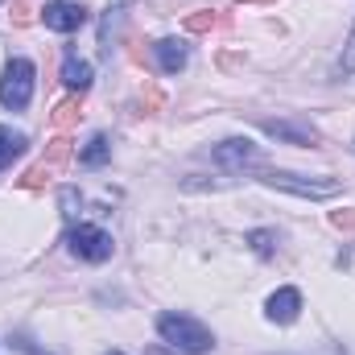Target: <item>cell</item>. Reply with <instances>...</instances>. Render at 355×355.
<instances>
[{
  "mask_svg": "<svg viewBox=\"0 0 355 355\" xmlns=\"http://www.w3.org/2000/svg\"><path fill=\"white\" fill-rule=\"evenodd\" d=\"M240 4H265V0H240Z\"/></svg>",
  "mask_w": 355,
  "mask_h": 355,
  "instance_id": "cell-23",
  "label": "cell"
},
{
  "mask_svg": "<svg viewBox=\"0 0 355 355\" xmlns=\"http://www.w3.org/2000/svg\"><path fill=\"white\" fill-rule=\"evenodd\" d=\"M261 128L268 137H277V141H289V145H322V132L310 120H297V116H289V120H261Z\"/></svg>",
  "mask_w": 355,
  "mask_h": 355,
  "instance_id": "cell-5",
  "label": "cell"
},
{
  "mask_svg": "<svg viewBox=\"0 0 355 355\" xmlns=\"http://www.w3.org/2000/svg\"><path fill=\"white\" fill-rule=\"evenodd\" d=\"M12 25H33V4L29 0H12Z\"/></svg>",
  "mask_w": 355,
  "mask_h": 355,
  "instance_id": "cell-18",
  "label": "cell"
},
{
  "mask_svg": "<svg viewBox=\"0 0 355 355\" xmlns=\"http://www.w3.org/2000/svg\"><path fill=\"white\" fill-rule=\"evenodd\" d=\"M265 314H268V322H277V327H289L297 314H302V293L297 289H277L272 297H268V306H265Z\"/></svg>",
  "mask_w": 355,
  "mask_h": 355,
  "instance_id": "cell-8",
  "label": "cell"
},
{
  "mask_svg": "<svg viewBox=\"0 0 355 355\" xmlns=\"http://www.w3.org/2000/svg\"><path fill=\"white\" fill-rule=\"evenodd\" d=\"M331 223H335L339 232H355V207H347V211H331Z\"/></svg>",
  "mask_w": 355,
  "mask_h": 355,
  "instance_id": "cell-20",
  "label": "cell"
},
{
  "mask_svg": "<svg viewBox=\"0 0 355 355\" xmlns=\"http://www.w3.org/2000/svg\"><path fill=\"white\" fill-rule=\"evenodd\" d=\"M248 240H252V248H257L261 257H272V244H277V236H272V232H252Z\"/></svg>",
  "mask_w": 355,
  "mask_h": 355,
  "instance_id": "cell-19",
  "label": "cell"
},
{
  "mask_svg": "<svg viewBox=\"0 0 355 355\" xmlns=\"http://www.w3.org/2000/svg\"><path fill=\"white\" fill-rule=\"evenodd\" d=\"M223 21H227V17H219V12L202 8V12H190V17H186V29H190V33H211V29H215V25H223Z\"/></svg>",
  "mask_w": 355,
  "mask_h": 355,
  "instance_id": "cell-15",
  "label": "cell"
},
{
  "mask_svg": "<svg viewBox=\"0 0 355 355\" xmlns=\"http://www.w3.org/2000/svg\"><path fill=\"white\" fill-rule=\"evenodd\" d=\"M107 157H112V145H107V137H91L87 149L79 153V162H83V166H103Z\"/></svg>",
  "mask_w": 355,
  "mask_h": 355,
  "instance_id": "cell-14",
  "label": "cell"
},
{
  "mask_svg": "<svg viewBox=\"0 0 355 355\" xmlns=\"http://www.w3.org/2000/svg\"><path fill=\"white\" fill-rule=\"evenodd\" d=\"M67 248L79 257V261H87V265H103L107 257H112V236L103 232V227H91V223H75L71 232H67Z\"/></svg>",
  "mask_w": 355,
  "mask_h": 355,
  "instance_id": "cell-3",
  "label": "cell"
},
{
  "mask_svg": "<svg viewBox=\"0 0 355 355\" xmlns=\"http://www.w3.org/2000/svg\"><path fill=\"white\" fill-rule=\"evenodd\" d=\"M261 182L272 186V190H289V194H297V198H335V194H339V182H335V178H302V174L268 170V174H261Z\"/></svg>",
  "mask_w": 355,
  "mask_h": 355,
  "instance_id": "cell-4",
  "label": "cell"
},
{
  "mask_svg": "<svg viewBox=\"0 0 355 355\" xmlns=\"http://www.w3.org/2000/svg\"><path fill=\"white\" fill-rule=\"evenodd\" d=\"M157 335L174 347L178 355H202L215 347V335L198 322V318H190V314H162L157 318Z\"/></svg>",
  "mask_w": 355,
  "mask_h": 355,
  "instance_id": "cell-1",
  "label": "cell"
},
{
  "mask_svg": "<svg viewBox=\"0 0 355 355\" xmlns=\"http://www.w3.org/2000/svg\"><path fill=\"white\" fill-rule=\"evenodd\" d=\"M211 157H215L223 170H244V166L261 162V149H257L252 141H223V145H215Z\"/></svg>",
  "mask_w": 355,
  "mask_h": 355,
  "instance_id": "cell-7",
  "label": "cell"
},
{
  "mask_svg": "<svg viewBox=\"0 0 355 355\" xmlns=\"http://www.w3.org/2000/svg\"><path fill=\"white\" fill-rule=\"evenodd\" d=\"M153 54H157V67H162L166 75H178V71L186 67V46H182L178 37H162V42L153 46Z\"/></svg>",
  "mask_w": 355,
  "mask_h": 355,
  "instance_id": "cell-9",
  "label": "cell"
},
{
  "mask_svg": "<svg viewBox=\"0 0 355 355\" xmlns=\"http://www.w3.org/2000/svg\"><path fill=\"white\" fill-rule=\"evenodd\" d=\"M29 99H33V62L12 58L4 67V79H0V103L8 112H21V107H29Z\"/></svg>",
  "mask_w": 355,
  "mask_h": 355,
  "instance_id": "cell-2",
  "label": "cell"
},
{
  "mask_svg": "<svg viewBox=\"0 0 355 355\" xmlns=\"http://www.w3.org/2000/svg\"><path fill=\"white\" fill-rule=\"evenodd\" d=\"M58 198H62V215H67V219H79V215H83V198H79V190L67 186Z\"/></svg>",
  "mask_w": 355,
  "mask_h": 355,
  "instance_id": "cell-17",
  "label": "cell"
},
{
  "mask_svg": "<svg viewBox=\"0 0 355 355\" xmlns=\"http://www.w3.org/2000/svg\"><path fill=\"white\" fill-rule=\"evenodd\" d=\"M42 21H46L54 33H75V29L87 21V12H83V4H71V0H54V4H46V8H42Z\"/></svg>",
  "mask_w": 355,
  "mask_h": 355,
  "instance_id": "cell-6",
  "label": "cell"
},
{
  "mask_svg": "<svg viewBox=\"0 0 355 355\" xmlns=\"http://www.w3.org/2000/svg\"><path fill=\"white\" fill-rule=\"evenodd\" d=\"M29 149V141H25V132H12V128H0V170H8L21 153Z\"/></svg>",
  "mask_w": 355,
  "mask_h": 355,
  "instance_id": "cell-11",
  "label": "cell"
},
{
  "mask_svg": "<svg viewBox=\"0 0 355 355\" xmlns=\"http://www.w3.org/2000/svg\"><path fill=\"white\" fill-rule=\"evenodd\" d=\"M67 157H71V137H54V141L46 145V162H50V166H62Z\"/></svg>",
  "mask_w": 355,
  "mask_h": 355,
  "instance_id": "cell-16",
  "label": "cell"
},
{
  "mask_svg": "<svg viewBox=\"0 0 355 355\" xmlns=\"http://www.w3.org/2000/svg\"><path fill=\"white\" fill-rule=\"evenodd\" d=\"M21 347H25V352H29V355H42V352H37V347H33V343H21Z\"/></svg>",
  "mask_w": 355,
  "mask_h": 355,
  "instance_id": "cell-22",
  "label": "cell"
},
{
  "mask_svg": "<svg viewBox=\"0 0 355 355\" xmlns=\"http://www.w3.org/2000/svg\"><path fill=\"white\" fill-rule=\"evenodd\" d=\"M79 120H83V99H79V95H71V99H62V103L54 107V128L67 132V128H75Z\"/></svg>",
  "mask_w": 355,
  "mask_h": 355,
  "instance_id": "cell-12",
  "label": "cell"
},
{
  "mask_svg": "<svg viewBox=\"0 0 355 355\" xmlns=\"http://www.w3.org/2000/svg\"><path fill=\"white\" fill-rule=\"evenodd\" d=\"M107 355H124V352H107Z\"/></svg>",
  "mask_w": 355,
  "mask_h": 355,
  "instance_id": "cell-24",
  "label": "cell"
},
{
  "mask_svg": "<svg viewBox=\"0 0 355 355\" xmlns=\"http://www.w3.org/2000/svg\"><path fill=\"white\" fill-rule=\"evenodd\" d=\"M54 170H58V166L42 162V166H33V170H25V174L17 178V186H21V190H42V186H46V182L54 178Z\"/></svg>",
  "mask_w": 355,
  "mask_h": 355,
  "instance_id": "cell-13",
  "label": "cell"
},
{
  "mask_svg": "<svg viewBox=\"0 0 355 355\" xmlns=\"http://www.w3.org/2000/svg\"><path fill=\"white\" fill-rule=\"evenodd\" d=\"M339 67H343V75H355V29H352V37H347V46H343Z\"/></svg>",
  "mask_w": 355,
  "mask_h": 355,
  "instance_id": "cell-21",
  "label": "cell"
},
{
  "mask_svg": "<svg viewBox=\"0 0 355 355\" xmlns=\"http://www.w3.org/2000/svg\"><path fill=\"white\" fill-rule=\"evenodd\" d=\"M62 83L75 91V95H83V91L91 87V62L75 58V54H67V62H62Z\"/></svg>",
  "mask_w": 355,
  "mask_h": 355,
  "instance_id": "cell-10",
  "label": "cell"
}]
</instances>
